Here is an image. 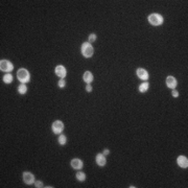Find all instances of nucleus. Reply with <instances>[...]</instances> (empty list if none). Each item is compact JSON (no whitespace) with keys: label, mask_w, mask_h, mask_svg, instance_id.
Instances as JSON below:
<instances>
[{"label":"nucleus","mask_w":188,"mask_h":188,"mask_svg":"<svg viewBox=\"0 0 188 188\" xmlns=\"http://www.w3.org/2000/svg\"><path fill=\"white\" fill-rule=\"evenodd\" d=\"M17 78H18L19 82H21L22 84H25L31 80V73L27 69L25 68H20L17 72Z\"/></svg>","instance_id":"nucleus-1"},{"label":"nucleus","mask_w":188,"mask_h":188,"mask_svg":"<svg viewBox=\"0 0 188 188\" xmlns=\"http://www.w3.org/2000/svg\"><path fill=\"white\" fill-rule=\"evenodd\" d=\"M80 51H82V54L85 56V58H91V56H93L94 48L91 45V43L85 42V43H83L82 47H80Z\"/></svg>","instance_id":"nucleus-2"},{"label":"nucleus","mask_w":188,"mask_h":188,"mask_svg":"<svg viewBox=\"0 0 188 188\" xmlns=\"http://www.w3.org/2000/svg\"><path fill=\"white\" fill-rule=\"evenodd\" d=\"M147 19H148V22H150V24H152V25H154V26L161 25V24L163 23V21H164L163 17L161 16L160 14H156V13H154V14H150V16H148Z\"/></svg>","instance_id":"nucleus-3"},{"label":"nucleus","mask_w":188,"mask_h":188,"mask_svg":"<svg viewBox=\"0 0 188 188\" xmlns=\"http://www.w3.org/2000/svg\"><path fill=\"white\" fill-rule=\"evenodd\" d=\"M14 69V65L7 60H1L0 61V70L4 71V72H11Z\"/></svg>","instance_id":"nucleus-4"},{"label":"nucleus","mask_w":188,"mask_h":188,"mask_svg":"<svg viewBox=\"0 0 188 188\" xmlns=\"http://www.w3.org/2000/svg\"><path fill=\"white\" fill-rule=\"evenodd\" d=\"M52 132L54 134H61L62 132L64 131V123L61 120H56L52 123Z\"/></svg>","instance_id":"nucleus-5"},{"label":"nucleus","mask_w":188,"mask_h":188,"mask_svg":"<svg viewBox=\"0 0 188 188\" xmlns=\"http://www.w3.org/2000/svg\"><path fill=\"white\" fill-rule=\"evenodd\" d=\"M23 181H24V183L27 184V185H31V184L35 183V176L29 172H23Z\"/></svg>","instance_id":"nucleus-6"},{"label":"nucleus","mask_w":188,"mask_h":188,"mask_svg":"<svg viewBox=\"0 0 188 188\" xmlns=\"http://www.w3.org/2000/svg\"><path fill=\"white\" fill-rule=\"evenodd\" d=\"M54 71H56V74L61 78H64L66 76V74H67L66 68L63 65H58L56 67V69H54Z\"/></svg>","instance_id":"nucleus-7"},{"label":"nucleus","mask_w":188,"mask_h":188,"mask_svg":"<svg viewBox=\"0 0 188 188\" xmlns=\"http://www.w3.org/2000/svg\"><path fill=\"white\" fill-rule=\"evenodd\" d=\"M177 163L180 167L182 168H187L188 167V159L185 156H179L177 159Z\"/></svg>","instance_id":"nucleus-8"},{"label":"nucleus","mask_w":188,"mask_h":188,"mask_svg":"<svg viewBox=\"0 0 188 188\" xmlns=\"http://www.w3.org/2000/svg\"><path fill=\"white\" fill-rule=\"evenodd\" d=\"M177 84H178V82H177V80L174 78V76H172V75L167 76V78H166V86L167 87L170 88V89H174V88L177 87Z\"/></svg>","instance_id":"nucleus-9"},{"label":"nucleus","mask_w":188,"mask_h":188,"mask_svg":"<svg viewBox=\"0 0 188 188\" xmlns=\"http://www.w3.org/2000/svg\"><path fill=\"white\" fill-rule=\"evenodd\" d=\"M136 73H137V76H138L139 78H141V80H148V72L145 70V69L138 68L136 71Z\"/></svg>","instance_id":"nucleus-10"},{"label":"nucleus","mask_w":188,"mask_h":188,"mask_svg":"<svg viewBox=\"0 0 188 188\" xmlns=\"http://www.w3.org/2000/svg\"><path fill=\"white\" fill-rule=\"evenodd\" d=\"M71 167L73 169H82L83 168V161L80 159H78V158H74V159L71 160Z\"/></svg>","instance_id":"nucleus-11"},{"label":"nucleus","mask_w":188,"mask_h":188,"mask_svg":"<svg viewBox=\"0 0 188 188\" xmlns=\"http://www.w3.org/2000/svg\"><path fill=\"white\" fill-rule=\"evenodd\" d=\"M96 163L97 165L99 166H105L107 163V159H106V156L103 155V154H97L96 155Z\"/></svg>","instance_id":"nucleus-12"},{"label":"nucleus","mask_w":188,"mask_h":188,"mask_svg":"<svg viewBox=\"0 0 188 188\" xmlns=\"http://www.w3.org/2000/svg\"><path fill=\"white\" fill-rule=\"evenodd\" d=\"M83 80H84L85 83H87V84H90V83L93 82V74H92L90 71H86L83 75Z\"/></svg>","instance_id":"nucleus-13"},{"label":"nucleus","mask_w":188,"mask_h":188,"mask_svg":"<svg viewBox=\"0 0 188 188\" xmlns=\"http://www.w3.org/2000/svg\"><path fill=\"white\" fill-rule=\"evenodd\" d=\"M148 88H150V84H148L147 82H144L139 86V91H140L141 93H145L148 90Z\"/></svg>","instance_id":"nucleus-14"},{"label":"nucleus","mask_w":188,"mask_h":188,"mask_svg":"<svg viewBox=\"0 0 188 188\" xmlns=\"http://www.w3.org/2000/svg\"><path fill=\"white\" fill-rule=\"evenodd\" d=\"M3 82H4L5 84H11V83L13 82V75L9 72L6 73V74L3 76Z\"/></svg>","instance_id":"nucleus-15"},{"label":"nucleus","mask_w":188,"mask_h":188,"mask_svg":"<svg viewBox=\"0 0 188 188\" xmlns=\"http://www.w3.org/2000/svg\"><path fill=\"white\" fill-rule=\"evenodd\" d=\"M75 177L78 179V181H80V182H84L85 180H86V174H85V172H78Z\"/></svg>","instance_id":"nucleus-16"},{"label":"nucleus","mask_w":188,"mask_h":188,"mask_svg":"<svg viewBox=\"0 0 188 188\" xmlns=\"http://www.w3.org/2000/svg\"><path fill=\"white\" fill-rule=\"evenodd\" d=\"M26 91H27V86L25 84H21L18 87V92L20 94H25Z\"/></svg>","instance_id":"nucleus-17"},{"label":"nucleus","mask_w":188,"mask_h":188,"mask_svg":"<svg viewBox=\"0 0 188 188\" xmlns=\"http://www.w3.org/2000/svg\"><path fill=\"white\" fill-rule=\"evenodd\" d=\"M58 141H59V143L61 144V145H65L66 142H67V138H66L65 135H61V136H59Z\"/></svg>","instance_id":"nucleus-18"},{"label":"nucleus","mask_w":188,"mask_h":188,"mask_svg":"<svg viewBox=\"0 0 188 188\" xmlns=\"http://www.w3.org/2000/svg\"><path fill=\"white\" fill-rule=\"evenodd\" d=\"M88 40H89V43H93L94 41L96 40V35H95V33H91V35L89 36V39H88Z\"/></svg>","instance_id":"nucleus-19"},{"label":"nucleus","mask_w":188,"mask_h":188,"mask_svg":"<svg viewBox=\"0 0 188 188\" xmlns=\"http://www.w3.org/2000/svg\"><path fill=\"white\" fill-rule=\"evenodd\" d=\"M58 85H59V87L60 88H64L66 86V82L64 78H61V80H59V83H58Z\"/></svg>","instance_id":"nucleus-20"},{"label":"nucleus","mask_w":188,"mask_h":188,"mask_svg":"<svg viewBox=\"0 0 188 188\" xmlns=\"http://www.w3.org/2000/svg\"><path fill=\"white\" fill-rule=\"evenodd\" d=\"M35 186L37 188H41V187H44V185H43V183L41 181H36L35 182Z\"/></svg>","instance_id":"nucleus-21"},{"label":"nucleus","mask_w":188,"mask_h":188,"mask_svg":"<svg viewBox=\"0 0 188 188\" xmlns=\"http://www.w3.org/2000/svg\"><path fill=\"white\" fill-rule=\"evenodd\" d=\"M172 96H174V97H178V96H179V92L177 91L176 89H172Z\"/></svg>","instance_id":"nucleus-22"},{"label":"nucleus","mask_w":188,"mask_h":188,"mask_svg":"<svg viewBox=\"0 0 188 188\" xmlns=\"http://www.w3.org/2000/svg\"><path fill=\"white\" fill-rule=\"evenodd\" d=\"M86 90H87V92H91L92 91V86L90 84H88L87 86H86Z\"/></svg>","instance_id":"nucleus-23"},{"label":"nucleus","mask_w":188,"mask_h":188,"mask_svg":"<svg viewBox=\"0 0 188 188\" xmlns=\"http://www.w3.org/2000/svg\"><path fill=\"white\" fill-rule=\"evenodd\" d=\"M103 155H105V156H107V155H109V154H110V150H108V148H106V150H103Z\"/></svg>","instance_id":"nucleus-24"}]
</instances>
